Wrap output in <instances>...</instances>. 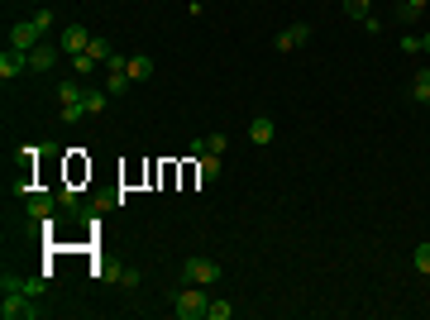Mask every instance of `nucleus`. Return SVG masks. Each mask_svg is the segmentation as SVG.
<instances>
[{"label": "nucleus", "instance_id": "1", "mask_svg": "<svg viewBox=\"0 0 430 320\" xmlns=\"http://www.w3.org/2000/svg\"><path fill=\"white\" fill-rule=\"evenodd\" d=\"M206 311H210L206 287H191V282H182V291L173 296V316H177V320H206Z\"/></svg>", "mask_w": 430, "mask_h": 320}, {"label": "nucleus", "instance_id": "2", "mask_svg": "<svg viewBox=\"0 0 430 320\" xmlns=\"http://www.w3.org/2000/svg\"><path fill=\"white\" fill-rule=\"evenodd\" d=\"M182 282L210 287V282H220V263H210V258H187V263H182Z\"/></svg>", "mask_w": 430, "mask_h": 320}, {"label": "nucleus", "instance_id": "3", "mask_svg": "<svg viewBox=\"0 0 430 320\" xmlns=\"http://www.w3.org/2000/svg\"><path fill=\"white\" fill-rule=\"evenodd\" d=\"M0 316H5V320H34V316H39V306L29 301V291H5Z\"/></svg>", "mask_w": 430, "mask_h": 320}, {"label": "nucleus", "instance_id": "4", "mask_svg": "<svg viewBox=\"0 0 430 320\" xmlns=\"http://www.w3.org/2000/svg\"><path fill=\"white\" fill-rule=\"evenodd\" d=\"M39 43H43V29H39V24H34V19H19V24H10V48H39Z\"/></svg>", "mask_w": 430, "mask_h": 320}, {"label": "nucleus", "instance_id": "5", "mask_svg": "<svg viewBox=\"0 0 430 320\" xmlns=\"http://www.w3.org/2000/svg\"><path fill=\"white\" fill-rule=\"evenodd\" d=\"M58 48H63L67 58H77V53H86V48H91V33L81 29V24H67V29L58 33Z\"/></svg>", "mask_w": 430, "mask_h": 320}, {"label": "nucleus", "instance_id": "6", "mask_svg": "<svg viewBox=\"0 0 430 320\" xmlns=\"http://www.w3.org/2000/svg\"><path fill=\"white\" fill-rule=\"evenodd\" d=\"M58 58H63L58 43H39V48H29V72H53Z\"/></svg>", "mask_w": 430, "mask_h": 320}, {"label": "nucleus", "instance_id": "7", "mask_svg": "<svg viewBox=\"0 0 430 320\" xmlns=\"http://www.w3.org/2000/svg\"><path fill=\"white\" fill-rule=\"evenodd\" d=\"M58 201H63V196L34 192V196H29V220H39V224H53V210H58Z\"/></svg>", "mask_w": 430, "mask_h": 320}, {"label": "nucleus", "instance_id": "8", "mask_svg": "<svg viewBox=\"0 0 430 320\" xmlns=\"http://www.w3.org/2000/svg\"><path fill=\"white\" fill-rule=\"evenodd\" d=\"M306 38H311V24H292V29H282L277 38H272V48L277 53H297Z\"/></svg>", "mask_w": 430, "mask_h": 320}, {"label": "nucleus", "instance_id": "9", "mask_svg": "<svg viewBox=\"0 0 430 320\" xmlns=\"http://www.w3.org/2000/svg\"><path fill=\"white\" fill-rule=\"evenodd\" d=\"M19 72H29V53L24 48H5L0 53V77L10 81V77H19Z\"/></svg>", "mask_w": 430, "mask_h": 320}, {"label": "nucleus", "instance_id": "10", "mask_svg": "<svg viewBox=\"0 0 430 320\" xmlns=\"http://www.w3.org/2000/svg\"><path fill=\"white\" fill-rule=\"evenodd\" d=\"M249 139H254L258 148L277 139V125H272V115H254V120H249Z\"/></svg>", "mask_w": 430, "mask_h": 320}, {"label": "nucleus", "instance_id": "11", "mask_svg": "<svg viewBox=\"0 0 430 320\" xmlns=\"http://www.w3.org/2000/svg\"><path fill=\"white\" fill-rule=\"evenodd\" d=\"M426 5H430V0H401L392 15H397V24H416V19L426 15Z\"/></svg>", "mask_w": 430, "mask_h": 320}, {"label": "nucleus", "instance_id": "12", "mask_svg": "<svg viewBox=\"0 0 430 320\" xmlns=\"http://www.w3.org/2000/svg\"><path fill=\"white\" fill-rule=\"evenodd\" d=\"M196 177L201 182H215L220 177V153H196Z\"/></svg>", "mask_w": 430, "mask_h": 320}, {"label": "nucleus", "instance_id": "13", "mask_svg": "<svg viewBox=\"0 0 430 320\" xmlns=\"http://www.w3.org/2000/svg\"><path fill=\"white\" fill-rule=\"evenodd\" d=\"M153 72H158V67H153L148 53H134V58H129V77H134V81H148Z\"/></svg>", "mask_w": 430, "mask_h": 320}, {"label": "nucleus", "instance_id": "14", "mask_svg": "<svg viewBox=\"0 0 430 320\" xmlns=\"http://www.w3.org/2000/svg\"><path fill=\"white\" fill-rule=\"evenodd\" d=\"M411 100L430 105V72H411Z\"/></svg>", "mask_w": 430, "mask_h": 320}, {"label": "nucleus", "instance_id": "15", "mask_svg": "<svg viewBox=\"0 0 430 320\" xmlns=\"http://www.w3.org/2000/svg\"><path fill=\"white\" fill-rule=\"evenodd\" d=\"M111 105V91H96V86H86V115H101Z\"/></svg>", "mask_w": 430, "mask_h": 320}, {"label": "nucleus", "instance_id": "16", "mask_svg": "<svg viewBox=\"0 0 430 320\" xmlns=\"http://www.w3.org/2000/svg\"><path fill=\"white\" fill-rule=\"evenodd\" d=\"M129 86H134V77H129V72H111V77H106V91H111V96H125Z\"/></svg>", "mask_w": 430, "mask_h": 320}, {"label": "nucleus", "instance_id": "17", "mask_svg": "<svg viewBox=\"0 0 430 320\" xmlns=\"http://www.w3.org/2000/svg\"><path fill=\"white\" fill-rule=\"evenodd\" d=\"M344 15H349V19H359V24H364V19L373 15V0H344Z\"/></svg>", "mask_w": 430, "mask_h": 320}, {"label": "nucleus", "instance_id": "18", "mask_svg": "<svg viewBox=\"0 0 430 320\" xmlns=\"http://www.w3.org/2000/svg\"><path fill=\"white\" fill-rule=\"evenodd\" d=\"M96 67L101 63H96L91 53H77V58H72V72H77V77H96Z\"/></svg>", "mask_w": 430, "mask_h": 320}, {"label": "nucleus", "instance_id": "19", "mask_svg": "<svg viewBox=\"0 0 430 320\" xmlns=\"http://www.w3.org/2000/svg\"><path fill=\"white\" fill-rule=\"evenodd\" d=\"M230 316H235V301H225V296L210 301V311H206V320H230Z\"/></svg>", "mask_w": 430, "mask_h": 320}, {"label": "nucleus", "instance_id": "20", "mask_svg": "<svg viewBox=\"0 0 430 320\" xmlns=\"http://www.w3.org/2000/svg\"><path fill=\"white\" fill-rule=\"evenodd\" d=\"M86 53H91L96 63H111V58H115V53H111V38H91V48H86Z\"/></svg>", "mask_w": 430, "mask_h": 320}, {"label": "nucleus", "instance_id": "21", "mask_svg": "<svg viewBox=\"0 0 430 320\" xmlns=\"http://www.w3.org/2000/svg\"><path fill=\"white\" fill-rule=\"evenodd\" d=\"M115 282H120V287H129V291H134V287H139V282H143V272H139V268H120V272H115Z\"/></svg>", "mask_w": 430, "mask_h": 320}, {"label": "nucleus", "instance_id": "22", "mask_svg": "<svg viewBox=\"0 0 430 320\" xmlns=\"http://www.w3.org/2000/svg\"><path fill=\"white\" fill-rule=\"evenodd\" d=\"M416 268H421V272H430V244H416Z\"/></svg>", "mask_w": 430, "mask_h": 320}, {"label": "nucleus", "instance_id": "23", "mask_svg": "<svg viewBox=\"0 0 430 320\" xmlns=\"http://www.w3.org/2000/svg\"><path fill=\"white\" fill-rule=\"evenodd\" d=\"M225 148H230V139H225V134H210V139H206V153H225Z\"/></svg>", "mask_w": 430, "mask_h": 320}, {"label": "nucleus", "instance_id": "24", "mask_svg": "<svg viewBox=\"0 0 430 320\" xmlns=\"http://www.w3.org/2000/svg\"><path fill=\"white\" fill-rule=\"evenodd\" d=\"M34 24H39V29L48 33V29H53V10H39V15H34Z\"/></svg>", "mask_w": 430, "mask_h": 320}, {"label": "nucleus", "instance_id": "25", "mask_svg": "<svg viewBox=\"0 0 430 320\" xmlns=\"http://www.w3.org/2000/svg\"><path fill=\"white\" fill-rule=\"evenodd\" d=\"M421 53H426V58H430V33H421Z\"/></svg>", "mask_w": 430, "mask_h": 320}, {"label": "nucleus", "instance_id": "26", "mask_svg": "<svg viewBox=\"0 0 430 320\" xmlns=\"http://www.w3.org/2000/svg\"><path fill=\"white\" fill-rule=\"evenodd\" d=\"M426 277H430V272H426Z\"/></svg>", "mask_w": 430, "mask_h": 320}]
</instances>
